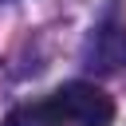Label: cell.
<instances>
[{
    "label": "cell",
    "instance_id": "obj_3",
    "mask_svg": "<svg viewBox=\"0 0 126 126\" xmlns=\"http://www.w3.org/2000/svg\"><path fill=\"white\" fill-rule=\"evenodd\" d=\"M4 126H67V122H63L59 106L47 98V102H24V106H16L4 118Z\"/></svg>",
    "mask_w": 126,
    "mask_h": 126
},
{
    "label": "cell",
    "instance_id": "obj_1",
    "mask_svg": "<svg viewBox=\"0 0 126 126\" xmlns=\"http://www.w3.org/2000/svg\"><path fill=\"white\" fill-rule=\"evenodd\" d=\"M51 102L59 106L63 122H71V126H110L114 122V98L87 79L63 83L51 94Z\"/></svg>",
    "mask_w": 126,
    "mask_h": 126
},
{
    "label": "cell",
    "instance_id": "obj_2",
    "mask_svg": "<svg viewBox=\"0 0 126 126\" xmlns=\"http://www.w3.org/2000/svg\"><path fill=\"white\" fill-rule=\"evenodd\" d=\"M87 59L91 67H102V71L126 67V28H98L87 47Z\"/></svg>",
    "mask_w": 126,
    "mask_h": 126
}]
</instances>
